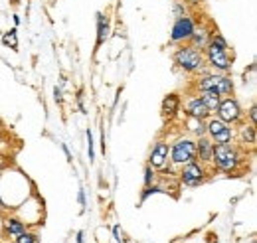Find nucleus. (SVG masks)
<instances>
[{"instance_id": "nucleus-1", "label": "nucleus", "mask_w": 257, "mask_h": 243, "mask_svg": "<svg viewBox=\"0 0 257 243\" xmlns=\"http://www.w3.org/2000/svg\"><path fill=\"white\" fill-rule=\"evenodd\" d=\"M229 44L220 32H212L210 36V44L206 46V54L204 60L206 63L220 71V73H229L231 71V58H229Z\"/></svg>"}, {"instance_id": "nucleus-2", "label": "nucleus", "mask_w": 257, "mask_h": 243, "mask_svg": "<svg viewBox=\"0 0 257 243\" xmlns=\"http://www.w3.org/2000/svg\"><path fill=\"white\" fill-rule=\"evenodd\" d=\"M245 156L243 152L239 151L235 145H214V151H212V164L214 168H218L220 172L225 174H231V172H237L239 166L243 164Z\"/></svg>"}, {"instance_id": "nucleus-3", "label": "nucleus", "mask_w": 257, "mask_h": 243, "mask_svg": "<svg viewBox=\"0 0 257 243\" xmlns=\"http://www.w3.org/2000/svg\"><path fill=\"white\" fill-rule=\"evenodd\" d=\"M172 60L178 69H182L186 73H200L206 67L202 50H196L190 44H182L180 48H176V52L172 54Z\"/></svg>"}, {"instance_id": "nucleus-4", "label": "nucleus", "mask_w": 257, "mask_h": 243, "mask_svg": "<svg viewBox=\"0 0 257 243\" xmlns=\"http://www.w3.org/2000/svg\"><path fill=\"white\" fill-rule=\"evenodd\" d=\"M168 160L172 166H178V168L190 160H196V141L190 137H182L174 141V145L170 147V152H168Z\"/></svg>"}, {"instance_id": "nucleus-5", "label": "nucleus", "mask_w": 257, "mask_h": 243, "mask_svg": "<svg viewBox=\"0 0 257 243\" xmlns=\"http://www.w3.org/2000/svg\"><path fill=\"white\" fill-rule=\"evenodd\" d=\"M196 89L198 91H206V89H214L220 95H233V81L227 73H208L204 77H200L196 81Z\"/></svg>"}, {"instance_id": "nucleus-6", "label": "nucleus", "mask_w": 257, "mask_h": 243, "mask_svg": "<svg viewBox=\"0 0 257 243\" xmlns=\"http://www.w3.org/2000/svg\"><path fill=\"white\" fill-rule=\"evenodd\" d=\"M216 117L227 123V125H237L243 119V109H241V105H239V101L235 97L227 95V97L220 99V105L216 109Z\"/></svg>"}, {"instance_id": "nucleus-7", "label": "nucleus", "mask_w": 257, "mask_h": 243, "mask_svg": "<svg viewBox=\"0 0 257 243\" xmlns=\"http://www.w3.org/2000/svg\"><path fill=\"white\" fill-rule=\"evenodd\" d=\"M194 28H196V20L190 14L174 18V24H172V30H170V42L172 44H186L188 38L192 36Z\"/></svg>"}, {"instance_id": "nucleus-8", "label": "nucleus", "mask_w": 257, "mask_h": 243, "mask_svg": "<svg viewBox=\"0 0 257 243\" xmlns=\"http://www.w3.org/2000/svg\"><path fill=\"white\" fill-rule=\"evenodd\" d=\"M206 180V168L202 162L198 160H190L184 166H180V182L188 188H196Z\"/></svg>"}, {"instance_id": "nucleus-9", "label": "nucleus", "mask_w": 257, "mask_h": 243, "mask_svg": "<svg viewBox=\"0 0 257 243\" xmlns=\"http://www.w3.org/2000/svg\"><path fill=\"white\" fill-rule=\"evenodd\" d=\"M168 152H170V145L164 143V141H159L153 147L151 154H149V166H153L155 170L157 168H164L166 162H168Z\"/></svg>"}, {"instance_id": "nucleus-10", "label": "nucleus", "mask_w": 257, "mask_h": 243, "mask_svg": "<svg viewBox=\"0 0 257 243\" xmlns=\"http://www.w3.org/2000/svg\"><path fill=\"white\" fill-rule=\"evenodd\" d=\"M184 113H186V117H190V119H202V121H206L208 117H212V113L206 109V105L202 103V99H200L198 95H194V97H190V99L186 101Z\"/></svg>"}, {"instance_id": "nucleus-11", "label": "nucleus", "mask_w": 257, "mask_h": 243, "mask_svg": "<svg viewBox=\"0 0 257 243\" xmlns=\"http://www.w3.org/2000/svg\"><path fill=\"white\" fill-rule=\"evenodd\" d=\"M212 151H214V143L210 141L208 135L196 139V160H200L202 164H212Z\"/></svg>"}, {"instance_id": "nucleus-12", "label": "nucleus", "mask_w": 257, "mask_h": 243, "mask_svg": "<svg viewBox=\"0 0 257 243\" xmlns=\"http://www.w3.org/2000/svg\"><path fill=\"white\" fill-rule=\"evenodd\" d=\"M210 36H212V32H208V28H204V26H196L192 32V36L188 38V44L196 48V50H206V46L210 44Z\"/></svg>"}, {"instance_id": "nucleus-13", "label": "nucleus", "mask_w": 257, "mask_h": 243, "mask_svg": "<svg viewBox=\"0 0 257 243\" xmlns=\"http://www.w3.org/2000/svg\"><path fill=\"white\" fill-rule=\"evenodd\" d=\"M95 16H97V48H101L105 44V40L109 38V34H111V22H109V16L103 14V12H97Z\"/></svg>"}, {"instance_id": "nucleus-14", "label": "nucleus", "mask_w": 257, "mask_h": 243, "mask_svg": "<svg viewBox=\"0 0 257 243\" xmlns=\"http://www.w3.org/2000/svg\"><path fill=\"white\" fill-rule=\"evenodd\" d=\"M237 143H241V145H249V147H253L255 145V125H247V123H241L239 127H237Z\"/></svg>"}, {"instance_id": "nucleus-15", "label": "nucleus", "mask_w": 257, "mask_h": 243, "mask_svg": "<svg viewBox=\"0 0 257 243\" xmlns=\"http://www.w3.org/2000/svg\"><path fill=\"white\" fill-rule=\"evenodd\" d=\"M178 111H180V97L176 93H170L168 97H164V101H162V115L166 119H172Z\"/></svg>"}, {"instance_id": "nucleus-16", "label": "nucleus", "mask_w": 257, "mask_h": 243, "mask_svg": "<svg viewBox=\"0 0 257 243\" xmlns=\"http://www.w3.org/2000/svg\"><path fill=\"white\" fill-rule=\"evenodd\" d=\"M198 97L202 99V103L206 105V109L214 115L216 113V109H218V105H220V99H222V95L218 91H214V89H206V91H200L198 93Z\"/></svg>"}, {"instance_id": "nucleus-17", "label": "nucleus", "mask_w": 257, "mask_h": 243, "mask_svg": "<svg viewBox=\"0 0 257 243\" xmlns=\"http://www.w3.org/2000/svg\"><path fill=\"white\" fill-rule=\"evenodd\" d=\"M4 231L8 233V235H20L22 231H26V223L24 221H20V219H16V217H6L4 219Z\"/></svg>"}, {"instance_id": "nucleus-18", "label": "nucleus", "mask_w": 257, "mask_h": 243, "mask_svg": "<svg viewBox=\"0 0 257 243\" xmlns=\"http://www.w3.org/2000/svg\"><path fill=\"white\" fill-rule=\"evenodd\" d=\"M233 139H235V129H233L231 125H227L224 131H220L218 135H214L210 141H212L214 145H229Z\"/></svg>"}, {"instance_id": "nucleus-19", "label": "nucleus", "mask_w": 257, "mask_h": 243, "mask_svg": "<svg viewBox=\"0 0 257 243\" xmlns=\"http://www.w3.org/2000/svg\"><path fill=\"white\" fill-rule=\"evenodd\" d=\"M188 131L192 133L194 137H204L206 135V121H202V119H190L188 117Z\"/></svg>"}, {"instance_id": "nucleus-20", "label": "nucleus", "mask_w": 257, "mask_h": 243, "mask_svg": "<svg viewBox=\"0 0 257 243\" xmlns=\"http://www.w3.org/2000/svg\"><path fill=\"white\" fill-rule=\"evenodd\" d=\"M2 44H4L6 48L18 50V30H16V28H12V30L6 32V34L2 36Z\"/></svg>"}, {"instance_id": "nucleus-21", "label": "nucleus", "mask_w": 257, "mask_h": 243, "mask_svg": "<svg viewBox=\"0 0 257 243\" xmlns=\"http://www.w3.org/2000/svg\"><path fill=\"white\" fill-rule=\"evenodd\" d=\"M159 192H166L162 186H155V184H151V186H145V190H143V194H141V202H145L149 196H153V194H159Z\"/></svg>"}, {"instance_id": "nucleus-22", "label": "nucleus", "mask_w": 257, "mask_h": 243, "mask_svg": "<svg viewBox=\"0 0 257 243\" xmlns=\"http://www.w3.org/2000/svg\"><path fill=\"white\" fill-rule=\"evenodd\" d=\"M16 243H38V235L30 231H22L20 235H16Z\"/></svg>"}, {"instance_id": "nucleus-23", "label": "nucleus", "mask_w": 257, "mask_h": 243, "mask_svg": "<svg viewBox=\"0 0 257 243\" xmlns=\"http://www.w3.org/2000/svg\"><path fill=\"white\" fill-rule=\"evenodd\" d=\"M157 180V172H155V168L153 166H145V186H151V184H155Z\"/></svg>"}, {"instance_id": "nucleus-24", "label": "nucleus", "mask_w": 257, "mask_h": 243, "mask_svg": "<svg viewBox=\"0 0 257 243\" xmlns=\"http://www.w3.org/2000/svg\"><path fill=\"white\" fill-rule=\"evenodd\" d=\"M87 156H89V162L95 160V151H93V137H91V131L87 129Z\"/></svg>"}, {"instance_id": "nucleus-25", "label": "nucleus", "mask_w": 257, "mask_h": 243, "mask_svg": "<svg viewBox=\"0 0 257 243\" xmlns=\"http://www.w3.org/2000/svg\"><path fill=\"white\" fill-rule=\"evenodd\" d=\"M184 14H188L186 12V4L184 2H174V18H178V16H184Z\"/></svg>"}, {"instance_id": "nucleus-26", "label": "nucleus", "mask_w": 257, "mask_h": 243, "mask_svg": "<svg viewBox=\"0 0 257 243\" xmlns=\"http://www.w3.org/2000/svg\"><path fill=\"white\" fill-rule=\"evenodd\" d=\"M54 99H56V103H64V91H62V87H54Z\"/></svg>"}, {"instance_id": "nucleus-27", "label": "nucleus", "mask_w": 257, "mask_h": 243, "mask_svg": "<svg viewBox=\"0 0 257 243\" xmlns=\"http://www.w3.org/2000/svg\"><path fill=\"white\" fill-rule=\"evenodd\" d=\"M77 200H79V204H81V210H85V206H87V200H85V190H79Z\"/></svg>"}, {"instance_id": "nucleus-28", "label": "nucleus", "mask_w": 257, "mask_h": 243, "mask_svg": "<svg viewBox=\"0 0 257 243\" xmlns=\"http://www.w3.org/2000/svg\"><path fill=\"white\" fill-rule=\"evenodd\" d=\"M255 119H257V109H255V105L249 109V123L251 125H255Z\"/></svg>"}, {"instance_id": "nucleus-29", "label": "nucleus", "mask_w": 257, "mask_h": 243, "mask_svg": "<svg viewBox=\"0 0 257 243\" xmlns=\"http://www.w3.org/2000/svg\"><path fill=\"white\" fill-rule=\"evenodd\" d=\"M62 149H64V152H65L67 162H71V160H73V156H71V152H69V149H67V145H64V143H62Z\"/></svg>"}, {"instance_id": "nucleus-30", "label": "nucleus", "mask_w": 257, "mask_h": 243, "mask_svg": "<svg viewBox=\"0 0 257 243\" xmlns=\"http://www.w3.org/2000/svg\"><path fill=\"white\" fill-rule=\"evenodd\" d=\"M113 235H115V239H117V241H121V231H119V225H115V227H113Z\"/></svg>"}, {"instance_id": "nucleus-31", "label": "nucleus", "mask_w": 257, "mask_h": 243, "mask_svg": "<svg viewBox=\"0 0 257 243\" xmlns=\"http://www.w3.org/2000/svg\"><path fill=\"white\" fill-rule=\"evenodd\" d=\"M180 2H184V4H192V6H198L202 0H180Z\"/></svg>"}, {"instance_id": "nucleus-32", "label": "nucleus", "mask_w": 257, "mask_h": 243, "mask_svg": "<svg viewBox=\"0 0 257 243\" xmlns=\"http://www.w3.org/2000/svg\"><path fill=\"white\" fill-rule=\"evenodd\" d=\"M77 243H83V231L77 233Z\"/></svg>"}, {"instance_id": "nucleus-33", "label": "nucleus", "mask_w": 257, "mask_h": 243, "mask_svg": "<svg viewBox=\"0 0 257 243\" xmlns=\"http://www.w3.org/2000/svg\"><path fill=\"white\" fill-rule=\"evenodd\" d=\"M14 24H16V26L20 24V16H18V14H14Z\"/></svg>"}, {"instance_id": "nucleus-34", "label": "nucleus", "mask_w": 257, "mask_h": 243, "mask_svg": "<svg viewBox=\"0 0 257 243\" xmlns=\"http://www.w3.org/2000/svg\"><path fill=\"white\" fill-rule=\"evenodd\" d=\"M0 208H8V206L4 204V200H2V198H0Z\"/></svg>"}, {"instance_id": "nucleus-35", "label": "nucleus", "mask_w": 257, "mask_h": 243, "mask_svg": "<svg viewBox=\"0 0 257 243\" xmlns=\"http://www.w3.org/2000/svg\"><path fill=\"white\" fill-rule=\"evenodd\" d=\"M4 166H6V162H4V160H2V158H0V170H2V168H4Z\"/></svg>"}, {"instance_id": "nucleus-36", "label": "nucleus", "mask_w": 257, "mask_h": 243, "mask_svg": "<svg viewBox=\"0 0 257 243\" xmlns=\"http://www.w3.org/2000/svg\"><path fill=\"white\" fill-rule=\"evenodd\" d=\"M10 4H14V6H16V4H20V0H10Z\"/></svg>"}]
</instances>
